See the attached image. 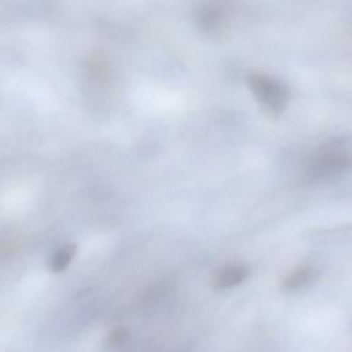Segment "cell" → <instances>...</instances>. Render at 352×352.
<instances>
[{
	"label": "cell",
	"instance_id": "6da1fadb",
	"mask_svg": "<svg viewBox=\"0 0 352 352\" xmlns=\"http://www.w3.org/2000/svg\"><path fill=\"white\" fill-rule=\"evenodd\" d=\"M248 85L265 116L278 118L283 114L290 99V91L282 81L267 74L250 73Z\"/></svg>",
	"mask_w": 352,
	"mask_h": 352
},
{
	"label": "cell",
	"instance_id": "7a4b0ae2",
	"mask_svg": "<svg viewBox=\"0 0 352 352\" xmlns=\"http://www.w3.org/2000/svg\"><path fill=\"white\" fill-rule=\"evenodd\" d=\"M249 275V268L242 264H230L220 268L213 279V285L219 289H228L243 282Z\"/></svg>",
	"mask_w": 352,
	"mask_h": 352
},
{
	"label": "cell",
	"instance_id": "3957f363",
	"mask_svg": "<svg viewBox=\"0 0 352 352\" xmlns=\"http://www.w3.org/2000/svg\"><path fill=\"white\" fill-rule=\"evenodd\" d=\"M76 253V246L72 243L60 246L58 250L54 252L50 260V270L52 272H62L73 260Z\"/></svg>",
	"mask_w": 352,
	"mask_h": 352
},
{
	"label": "cell",
	"instance_id": "277c9868",
	"mask_svg": "<svg viewBox=\"0 0 352 352\" xmlns=\"http://www.w3.org/2000/svg\"><path fill=\"white\" fill-rule=\"evenodd\" d=\"M314 275V268L309 265L300 267L296 271H293L283 282V287L286 290H297L302 287Z\"/></svg>",
	"mask_w": 352,
	"mask_h": 352
},
{
	"label": "cell",
	"instance_id": "5b68a950",
	"mask_svg": "<svg viewBox=\"0 0 352 352\" xmlns=\"http://www.w3.org/2000/svg\"><path fill=\"white\" fill-rule=\"evenodd\" d=\"M126 338H128V333H126L125 329H116L109 336V345L110 346H120L124 341H126Z\"/></svg>",
	"mask_w": 352,
	"mask_h": 352
}]
</instances>
